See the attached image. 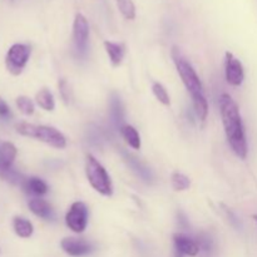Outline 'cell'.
Listing matches in <instances>:
<instances>
[{"label":"cell","instance_id":"ffe728a7","mask_svg":"<svg viewBox=\"0 0 257 257\" xmlns=\"http://www.w3.org/2000/svg\"><path fill=\"white\" fill-rule=\"evenodd\" d=\"M120 14L128 20H133L136 18V5L133 0H115Z\"/></svg>","mask_w":257,"mask_h":257},{"label":"cell","instance_id":"3957f363","mask_svg":"<svg viewBox=\"0 0 257 257\" xmlns=\"http://www.w3.org/2000/svg\"><path fill=\"white\" fill-rule=\"evenodd\" d=\"M15 130L19 135L24 136V137L35 138L38 141L47 143V145L52 146L54 148H59L63 150L67 146V140L63 136L62 132L55 130L54 127H49V125H37L32 124V123L20 122L15 125Z\"/></svg>","mask_w":257,"mask_h":257},{"label":"cell","instance_id":"7402d4cb","mask_svg":"<svg viewBox=\"0 0 257 257\" xmlns=\"http://www.w3.org/2000/svg\"><path fill=\"white\" fill-rule=\"evenodd\" d=\"M17 107L25 115H32L34 113V103L25 95H19L17 98Z\"/></svg>","mask_w":257,"mask_h":257},{"label":"cell","instance_id":"7a4b0ae2","mask_svg":"<svg viewBox=\"0 0 257 257\" xmlns=\"http://www.w3.org/2000/svg\"><path fill=\"white\" fill-rule=\"evenodd\" d=\"M172 58L186 89L188 90V93L192 97L196 114L201 120H205L207 118L208 104L205 93H203V87L200 77H198L191 63H188V60L186 59L185 55L182 54V52L177 47H173Z\"/></svg>","mask_w":257,"mask_h":257},{"label":"cell","instance_id":"d4e9b609","mask_svg":"<svg viewBox=\"0 0 257 257\" xmlns=\"http://www.w3.org/2000/svg\"><path fill=\"white\" fill-rule=\"evenodd\" d=\"M59 89H60V94H62L63 99H64L67 103L69 102V99H70V88H69V84H68V83L65 82L64 79L60 80Z\"/></svg>","mask_w":257,"mask_h":257},{"label":"cell","instance_id":"4fadbf2b","mask_svg":"<svg viewBox=\"0 0 257 257\" xmlns=\"http://www.w3.org/2000/svg\"><path fill=\"white\" fill-rule=\"evenodd\" d=\"M123 156H124V160L125 162L128 163L131 168L142 178L145 182H152L153 180V172L151 171L150 167L145 165V163L141 162L136 156H133L132 153H128V152H123Z\"/></svg>","mask_w":257,"mask_h":257},{"label":"cell","instance_id":"603a6c76","mask_svg":"<svg viewBox=\"0 0 257 257\" xmlns=\"http://www.w3.org/2000/svg\"><path fill=\"white\" fill-rule=\"evenodd\" d=\"M152 90H153V94L156 95V98H157L162 104L170 105L171 103L170 95H168L167 89H166L161 83H155V84L152 85Z\"/></svg>","mask_w":257,"mask_h":257},{"label":"cell","instance_id":"4316f807","mask_svg":"<svg viewBox=\"0 0 257 257\" xmlns=\"http://www.w3.org/2000/svg\"><path fill=\"white\" fill-rule=\"evenodd\" d=\"M253 218H255V220L257 221V215H255V216H253Z\"/></svg>","mask_w":257,"mask_h":257},{"label":"cell","instance_id":"ba28073f","mask_svg":"<svg viewBox=\"0 0 257 257\" xmlns=\"http://www.w3.org/2000/svg\"><path fill=\"white\" fill-rule=\"evenodd\" d=\"M225 73L226 79L231 85H238L242 84L243 79H245V72H243L242 63L230 52H226V60H225Z\"/></svg>","mask_w":257,"mask_h":257},{"label":"cell","instance_id":"d6986e66","mask_svg":"<svg viewBox=\"0 0 257 257\" xmlns=\"http://www.w3.org/2000/svg\"><path fill=\"white\" fill-rule=\"evenodd\" d=\"M119 131L120 133H122L123 138L125 140V142H127L131 147L135 148V150H140L141 138L135 127H132V125H123Z\"/></svg>","mask_w":257,"mask_h":257},{"label":"cell","instance_id":"8992f818","mask_svg":"<svg viewBox=\"0 0 257 257\" xmlns=\"http://www.w3.org/2000/svg\"><path fill=\"white\" fill-rule=\"evenodd\" d=\"M65 223L75 233H82L88 223V208L85 203L80 201L73 203L65 216Z\"/></svg>","mask_w":257,"mask_h":257},{"label":"cell","instance_id":"8fae6325","mask_svg":"<svg viewBox=\"0 0 257 257\" xmlns=\"http://www.w3.org/2000/svg\"><path fill=\"white\" fill-rule=\"evenodd\" d=\"M17 153V147L13 143L0 142V176L12 170Z\"/></svg>","mask_w":257,"mask_h":257},{"label":"cell","instance_id":"2e32d148","mask_svg":"<svg viewBox=\"0 0 257 257\" xmlns=\"http://www.w3.org/2000/svg\"><path fill=\"white\" fill-rule=\"evenodd\" d=\"M23 188L25 190V192L32 193L35 196H43L48 192V185L43 180L38 177H30L25 178L24 183H23Z\"/></svg>","mask_w":257,"mask_h":257},{"label":"cell","instance_id":"5bb4252c","mask_svg":"<svg viewBox=\"0 0 257 257\" xmlns=\"http://www.w3.org/2000/svg\"><path fill=\"white\" fill-rule=\"evenodd\" d=\"M29 208L35 216L43 218V220H53L54 218V211H53L52 206L47 202V201L42 200V198H32L29 201Z\"/></svg>","mask_w":257,"mask_h":257},{"label":"cell","instance_id":"9a60e30c","mask_svg":"<svg viewBox=\"0 0 257 257\" xmlns=\"http://www.w3.org/2000/svg\"><path fill=\"white\" fill-rule=\"evenodd\" d=\"M104 48L113 67H118L122 63L123 57H124V45L120 44V43H113L107 40V42H104Z\"/></svg>","mask_w":257,"mask_h":257},{"label":"cell","instance_id":"277c9868","mask_svg":"<svg viewBox=\"0 0 257 257\" xmlns=\"http://www.w3.org/2000/svg\"><path fill=\"white\" fill-rule=\"evenodd\" d=\"M85 173L90 186L103 196H112L113 186L105 168L92 155L87 156Z\"/></svg>","mask_w":257,"mask_h":257},{"label":"cell","instance_id":"30bf717a","mask_svg":"<svg viewBox=\"0 0 257 257\" xmlns=\"http://www.w3.org/2000/svg\"><path fill=\"white\" fill-rule=\"evenodd\" d=\"M173 241H175V247L177 253L186 256H196L200 252V247H198L197 241L191 238L190 236L185 235V233H176L173 236Z\"/></svg>","mask_w":257,"mask_h":257},{"label":"cell","instance_id":"44dd1931","mask_svg":"<svg viewBox=\"0 0 257 257\" xmlns=\"http://www.w3.org/2000/svg\"><path fill=\"white\" fill-rule=\"evenodd\" d=\"M171 182H172V187L175 188L176 191H185L187 190L191 185L190 178L180 172L173 173L172 178H171Z\"/></svg>","mask_w":257,"mask_h":257},{"label":"cell","instance_id":"9c48e42d","mask_svg":"<svg viewBox=\"0 0 257 257\" xmlns=\"http://www.w3.org/2000/svg\"><path fill=\"white\" fill-rule=\"evenodd\" d=\"M63 250L70 256H84L92 252L93 247L89 242H87L83 238H74V237H67L62 240L60 243Z\"/></svg>","mask_w":257,"mask_h":257},{"label":"cell","instance_id":"5b68a950","mask_svg":"<svg viewBox=\"0 0 257 257\" xmlns=\"http://www.w3.org/2000/svg\"><path fill=\"white\" fill-rule=\"evenodd\" d=\"M30 53H32V49L29 45L22 44V43L12 45L5 57V65H7L8 72L13 75L22 74L29 60Z\"/></svg>","mask_w":257,"mask_h":257},{"label":"cell","instance_id":"cb8c5ba5","mask_svg":"<svg viewBox=\"0 0 257 257\" xmlns=\"http://www.w3.org/2000/svg\"><path fill=\"white\" fill-rule=\"evenodd\" d=\"M196 241H197L200 250L205 251L206 253H208L211 250H212L213 242H212V240H211L210 236L206 235V233H201V235H198L197 240Z\"/></svg>","mask_w":257,"mask_h":257},{"label":"cell","instance_id":"6da1fadb","mask_svg":"<svg viewBox=\"0 0 257 257\" xmlns=\"http://www.w3.org/2000/svg\"><path fill=\"white\" fill-rule=\"evenodd\" d=\"M220 112L226 137L231 148L237 157L245 160L248 152L245 127L237 103L227 93H223L220 97Z\"/></svg>","mask_w":257,"mask_h":257},{"label":"cell","instance_id":"484cf974","mask_svg":"<svg viewBox=\"0 0 257 257\" xmlns=\"http://www.w3.org/2000/svg\"><path fill=\"white\" fill-rule=\"evenodd\" d=\"M0 117L8 119V118L12 117V112H10V108L8 105V103L0 97Z\"/></svg>","mask_w":257,"mask_h":257},{"label":"cell","instance_id":"ac0fdd59","mask_svg":"<svg viewBox=\"0 0 257 257\" xmlns=\"http://www.w3.org/2000/svg\"><path fill=\"white\" fill-rule=\"evenodd\" d=\"M35 100H37L38 105L40 108H43L44 110H49L52 112L53 109L55 108V102H54V97H53L52 92L47 88H43L40 89L39 92L37 93L35 95Z\"/></svg>","mask_w":257,"mask_h":257},{"label":"cell","instance_id":"7c38bea8","mask_svg":"<svg viewBox=\"0 0 257 257\" xmlns=\"http://www.w3.org/2000/svg\"><path fill=\"white\" fill-rule=\"evenodd\" d=\"M109 115L115 127L120 130L124 125V105L117 93H112L109 97Z\"/></svg>","mask_w":257,"mask_h":257},{"label":"cell","instance_id":"52a82bcc","mask_svg":"<svg viewBox=\"0 0 257 257\" xmlns=\"http://www.w3.org/2000/svg\"><path fill=\"white\" fill-rule=\"evenodd\" d=\"M88 38H89V24L85 17L78 13L73 23V40L75 48L79 53H85L88 48Z\"/></svg>","mask_w":257,"mask_h":257},{"label":"cell","instance_id":"e0dca14e","mask_svg":"<svg viewBox=\"0 0 257 257\" xmlns=\"http://www.w3.org/2000/svg\"><path fill=\"white\" fill-rule=\"evenodd\" d=\"M13 227H14L15 233H17L19 237L22 238H28L33 235V231H34V227H33L32 222L29 220L24 217H14V221H13Z\"/></svg>","mask_w":257,"mask_h":257}]
</instances>
